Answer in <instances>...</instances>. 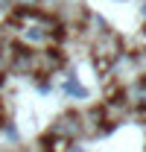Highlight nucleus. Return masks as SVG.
Wrapping results in <instances>:
<instances>
[{"label":"nucleus","instance_id":"nucleus-1","mask_svg":"<svg viewBox=\"0 0 146 152\" xmlns=\"http://www.w3.org/2000/svg\"><path fill=\"white\" fill-rule=\"evenodd\" d=\"M64 91H67V94H73V96H88V91H85V88H82L76 79H70V82L64 85Z\"/></svg>","mask_w":146,"mask_h":152},{"label":"nucleus","instance_id":"nucleus-2","mask_svg":"<svg viewBox=\"0 0 146 152\" xmlns=\"http://www.w3.org/2000/svg\"><path fill=\"white\" fill-rule=\"evenodd\" d=\"M15 6H20V9H38V3L41 0H12Z\"/></svg>","mask_w":146,"mask_h":152},{"label":"nucleus","instance_id":"nucleus-3","mask_svg":"<svg viewBox=\"0 0 146 152\" xmlns=\"http://www.w3.org/2000/svg\"><path fill=\"white\" fill-rule=\"evenodd\" d=\"M9 3H12V0H0V9H9Z\"/></svg>","mask_w":146,"mask_h":152},{"label":"nucleus","instance_id":"nucleus-4","mask_svg":"<svg viewBox=\"0 0 146 152\" xmlns=\"http://www.w3.org/2000/svg\"><path fill=\"white\" fill-rule=\"evenodd\" d=\"M140 41H143V47H146V29H143V32H140Z\"/></svg>","mask_w":146,"mask_h":152},{"label":"nucleus","instance_id":"nucleus-5","mask_svg":"<svg viewBox=\"0 0 146 152\" xmlns=\"http://www.w3.org/2000/svg\"><path fill=\"white\" fill-rule=\"evenodd\" d=\"M0 70H3V53H0Z\"/></svg>","mask_w":146,"mask_h":152},{"label":"nucleus","instance_id":"nucleus-6","mask_svg":"<svg viewBox=\"0 0 146 152\" xmlns=\"http://www.w3.org/2000/svg\"><path fill=\"white\" fill-rule=\"evenodd\" d=\"M143 15H146V3H143Z\"/></svg>","mask_w":146,"mask_h":152}]
</instances>
